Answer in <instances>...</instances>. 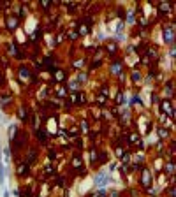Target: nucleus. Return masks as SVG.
I'll return each instance as SVG.
<instances>
[{"label": "nucleus", "instance_id": "nucleus-1", "mask_svg": "<svg viewBox=\"0 0 176 197\" xmlns=\"http://www.w3.org/2000/svg\"><path fill=\"white\" fill-rule=\"evenodd\" d=\"M27 134L23 132V130H20L18 134L14 135V139H11V143H12V146L16 148V150H23L25 146H27Z\"/></svg>", "mask_w": 176, "mask_h": 197}, {"label": "nucleus", "instance_id": "nucleus-2", "mask_svg": "<svg viewBox=\"0 0 176 197\" xmlns=\"http://www.w3.org/2000/svg\"><path fill=\"white\" fill-rule=\"evenodd\" d=\"M90 25H92V18H85L83 21H79V23H78V28H76L78 35H79V37L88 35V33H90Z\"/></svg>", "mask_w": 176, "mask_h": 197}, {"label": "nucleus", "instance_id": "nucleus-3", "mask_svg": "<svg viewBox=\"0 0 176 197\" xmlns=\"http://www.w3.org/2000/svg\"><path fill=\"white\" fill-rule=\"evenodd\" d=\"M71 167H72L74 173H78V174H81V176H85V174H86V173H85V167H83V158H81V155H74V157H72Z\"/></svg>", "mask_w": 176, "mask_h": 197}, {"label": "nucleus", "instance_id": "nucleus-4", "mask_svg": "<svg viewBox=\"0 0 176 197\" xmlns=\"http://www.w3.org/2000/svg\"><path fill=\"white\" fill-rule=\"evenodd\" d=\"M162 37H164V42H166L167 46H173V42H174V28H173V25L164 27V30H162Z\"/></svg>", "mask_w": 176, "mask_h": 197}, {"label": "nucleus", "instance_id": "nucleus-5", "mask_svg": "<svg viewBox=\"0 0 176 197\" xmlns=\"http://www.w3.org/2000/svg\"><path fill=\"white\" fill-rule=\"evenodd\" d=\"M109 71H111L113 76H120L123 72V60L122 58H113V62L109 65Z\"/></svg>", "mask_w": 176, "mask_h": 197}, {"label": "nucleus", "instance_id": "nucleus-6", "mask_svg": "<svg viewBox=\"0 0 176 197\" xmlns=\"http://www.w3.org/2000/svg\"><path fill=\"white\" fill-rule=\"evenodd\" d=\"M5 27H7V30H9V32L18 30V27H20V18H18L16 14L7 16V18H5Z\"/></svg>", "mask_w": 176, "mask_h": 197}, {"label": "nucleus", "instance_id": "nucleus-7", "mask_svg": "<svg viewBox=\"0 0 176 197\" xmlns=\"http://www.w3.org/2000/svg\"><path fill=\"white\" fill-rule=\"evenodd\" d=\"M160 111L166 113L169 118H174V107H173V102H171L169 99H164V100L160 102Z\"/></svg>", "mask_w": 176, "mask_h": 197}, {"label": "nucleus", "instance_id": "nucleus-8", "mask_svg": "<svg viewBox=\"0 0 176 197\" xmlns=\"http://www.w3.org/2000/svg\"><path fill=\"white\" fill-rule=\"evenodd\" d=\"M150 185H152V171L146 169V167H143V169H141V187L148 188Z\"/></svg>", "mask_w": 176, "mask_h": 197}, {"label": "nucleus", "instance_id": "nucleus-9", "mask_svg": "<svg viewBox=\"0 0 176 197\" xmlns=\"http://www.w3.org/2000/svg\"><path fill=\"white\" fill-rule=\"evenodd\" d=\"M35 137H37V141L41 143L42 146H46L48 145V141H50V134H48V130L46 129H35Z\"/></svg>", "mask_w": 176, "mask_h": 197}, {"label": "nucleus", "instance_id": "nucleus-10", "mask_svg": "<svg viewBox=\"0 0 176 197\" xmlns=\"http://www.w3.org/2000/svg\"><path fill=\"white\" fill-rule=\"evenodd\" d=\"M107 181H109V173H106V171H101V173L95 176V185L99 188H104L107 185Z\"/></svg>", "mask_w": 176, "mask_h": 197}, {"label": "nucleus", "instance_id": "nucleus-11", "mask_svg": "<svg viewBox=\"0 0 176 197\" xmlns=\"http://www.w3.org/2000/svg\"><path fill=\"white\" fill-rule=\"evenodd\" d=\"M69 100L72 104H76V106H81V104L86 102V97L81 92H72V94H69Z\"/></svg>", "mask_w": 176, "mask_h": 197}, {"label": "nucleus", "instance_id": "nucleus-12", "mask_svg": "<svg viewBox=\"0 0 176 197\" xmlns=\"http://www.w3.org/2000/svg\"><path fill=\"white\" fill-rule=\"evenodd\" d=\"M7 49H9V53L12 56H16L18 60H23V58H25V55L18 49V42H11L9 46H7Z\"/></svg>", "mask_w": 176, "mask_h": 197}, {"label": "nucleus", "instance_id": "nucleus-13", "mask_svg": "<svg viewBox=\"0 0 176 197\" xmlns=\"http://www.w3.org/2000/svg\"><path fill=\"white\" fill-rule=\"evenodd\" d=\"M42 62H44L46 69H48V71H50L51 74L56 71V60H55L53 56H44V60H42Z\"/></svg>", "mask_w": 176, "mask_h": 197}, {"label": "nucleus", "instance_id": "nucleus-14", "mask_svg": "<svg viewBox=\"0 0 176 197\" xmlns=\"http://www.w3.org/2000/svg\"><path fill=\"white\" fill-rule=\"evenodd\" d=\"M65 79H67V72H65V71L56 69V71L53 72V81H55V83H63Z\"/></svg>", "mask_w": 176, "mask_h": 197}, {"label": "nucleus", "instance_id": "nucleus-15", "mask_svg": "<svg viewBox=\"0 0 176 197\" xmlns=\"http://www.w3.org/2000/svg\"><path fill=\"white\" fill-rule=\"evenodd\" d=\"M18 76H20L21 81H28V79H30V76H32V72H30V69H28V67L21 65L20 69H18Z\"/></svg>", "mask_w": 176, "mask_h": 197}, {"label": "nucleus", "instance_id": "nucleus-16", "mask_svg": "<svg viewBox=\"0 0 176 197\" xmlns=\"http://www.w3.org/2000/svg\"><path fill=\"white\" fill-rule=\"evenodd\" d=\"M18 176L20 178H25V176H28V171H30V166L27 164V162H20V166H18Z\"/></svg>", "mask_w": 176, "mask_h": 197}, {"label": "nucleus", "instance_id": "nucleus-17", "mask_svg": "<svg viewBox=\"0 0 176 197\" xmlns=\"http://www.w3.org/2000/svg\"><path fill=\"white\" fill-rule=\"evenodd\" d=\"M171 9V4H167V2H158V16L162 18V16H166L167 12Z\"/></svg>", "mask_w": 176, "mask_h": 197}, {"label": "nucleus", "instance_id": "nucleus-18", "mask_svg": "<svg viewBox=\"0 0 176 197\" xmlns=\"http://www.w3.org/2000/svg\"><path fill=\"white\" fill-rule=\"evenodd\" d=\"M9 104H12V97H11L9 94L0 97V106H2L4 109H7V107H9Z\"/></svg>", "mask_w": 176, "mask_h": 197}, {"label": "nucleus", "instance_id": "nucleus-19", "mask_svg": "<svg viewBox=\"0 0 176 197\" xmlns=\"http://www.w3.org/2000/svg\"><path fill=\"white\" fill-rule=\"evenodd\" d=\"M157 56H158V49H157L155 46H148V56H145V58L157 60Z\"/></svg>", "mask_w": 176, "mask_h": 197}, {"label": "nucleus", "instance_id": "nucleus-20", "mask_svg": "<svg viewBox=\"0 0 176 197\" xmlns=\"http://www.w3.org/2000/svg\"><path fill=\"white\" fill-rule=\"evenodd\" d=\"M18 118H20L21 122H27V120H28V111H27V107L21 106L20 109H18Z\"/></svg>", "mask_w": 176, "mask_h": 197}, {"label": "nucleus", "instance_id": "nucleus-21", "mask_svg": "<svg viewBox=\"0 0 176 197\" xmlns=\"http://www.w3.org/2000/svg\"><path fill=\"white\" fill-rule=\"evenodd\" d=\"M114 102L118 104V106H122V104L127 102V99H125V94L122 92V90H120V92L116 94V97H114Z\"/></svg>", "mask_w": 176, "mask_h": 197}, {"label": "nucleus", "instance_id": "nucleus-22", "mask_svg": "<svg viewBox=\"0 0 176 197\" xmlns=\"http://www.w3.org/2000/svg\"><path fill=\"white\" fill-rule=\"evenodd\" d=\"M35 158H37V150H30V153H28V157H27V164H28V166L34 164Z\"/></svg>", "mask_w": 176, "mask_h": 197}, {"label": "nucleus", "instance_id": "nucleus-23", "mask_svg": "<svg viewBox=\"0 0 176 197\" xmlns=\"http://www.w3.org/2000/svg\"><path fill=\"white\" fill-rule=\"evenodd\" d=\"M41 37H42V28L39 27V28H35V32L32 33V41L37 42V41H41Z\"/></svg>", "mask_w": 176, "mask_h": 197}, {"label": "nucleus", "instance_id": "nucleus-24", "mask_svg": "<svg viewBox=\"0 0 176 197\" xmlns=\"http://www.w3.org/2000/svg\"><path fill=\"white\" fill-rule=\"evenodd\" d=\"M164 169H166V173H167V174H173V173H174V162H173V158H171V160L167 162V166L164 167Z\"/></svg>", "mask_w": 176, "mask_h": 197}, {"label": "nucleus", "instance_id": "nucleus-25", "mask_svg": "<svg viewBox=\"0 0 176 197\" xmlns=\"http://www.w3.org/2000/svg\"><path fill=\"white\" fill-rule=\"evenodd\" d=\"M106 104H107V97H104V95H97V106L104 107Z\"/></svg>", "mask_w": 176, "mask_h": 197}, {"label": "nucleus", "instance_id": "nucleus-26", "mask_svg": "<svg viewBox=\"0 0 176 197\" xmlns=\"http://www.w3.org/2000/svg\"><path fill=\"white\" fill-rule=\"evenodd\" d=\"M20 132V129L16 127V125H11V129H9V139H14V135Z\"/></svg>", "mask_w": 176, "mask_h": 197}, {"label": "nucleus", "instance_id": "nucleus-27", "mask_svg": "<svg viewBox=\"0 0 176 197\" xmlns=\"http://www.w3.org/2000/svg\"><path fill=\"white\" fill-rule=\"evenodd\" d=\"M44 174H46V176H53V174H55V167H53L51 164H48V166L44 167Z\"/></svg>", "mask_w": 176, "mask_h": 197}, {"label": "nucleus", "instance_id": "nucleus-28", "mask_svg": "<svg viewBox=\"0 0 176 197\" xmlns=\"http://www.w3.org/2000/svg\"><path fill=\"white\" fill-rule=\"evenodd\" d=\"M79 86H81V84L78 83V81H71V83H69V90H71V92H79Z\"/></svg>", "mask_w": 176, "mask_h": 197}, {"label": "nucleus", "instance_id": "nucleus-29", "mask_svg": "<svg viewBox=\"0 0 176 197\" xmlns=\"http://www.w3.org/2000/svg\"><path fill=\"white\" fill-rule=\"evenodd\" d=\"M106 49H107V53H111V55H114L118 48H116V44H114V42H109V44L106 46Z\"/></svg>", "mask_w": 176, "mask_h": 197}, {"label": "nucleus", "instance_id": "nucleus-30", "mask_svg": "<svg viewBox=\"0 0 176 197\" xmlns=\"http://www.w3.org/2000/svg\"><path fill=\"white\" fill-rule=\"evenodd\" d=\"M125 20H127V23H136L134 11H129V12H127V18H125Z\"/></svg>", "mask_w": 176, "mask_h": 197}, {"label": "nucleus", "instance_id": "nucleus-31", "mask_svg": "<svg viewBox=\"0 0 176 197\" xmlns=\"http://www.w3.org/2000/svg\"><path fill=\"white\" fill-rule=\"evenodd\" d=\"M157 132H158V137H160V139L167 137V134H169V132L166 130V127H158V130H157Z\"/></svg>", "mask_w": 176, "mask_h": 197}, {"label": "nucleus", "instance_id": "nucleus-32", "mask_svg": "<svg viewBox=\"0 0 176 197\" xmlns=\"http://www.w3.org/2000/svg\"><path fill=\"white\" fill-rule=\"evenodd\" d=\"M86 78H88V76H86V72H79V74H78V78H76V81L81 84V83H85V81H86Z\"/></svg>", "mask_w": 176, "mask_h": 197}, {"label": "nucleus", "instance_id": "nucleus-33", "mask_svg": "<svg viewBox=\"0 0 176 197\" xmlns=\"http://www.w3.org/2000/svg\"><path fill=\"white\" fill-rule=\"evenodd\" d=\"M67 37H69L71 41H76L79 35H78V32H76V30H69V32H67Z\"/></svg>", "mask_w": 176, "mask_h": 197}, {"label": "nucleus", "instance_id": "nucleus-34", "mask_svg": "<svg viewBox=\"0 0 176 197\" xmlns=\"http://www.w3.org/2000/svg\"><path fill=\"white\" fill-rule=\"evenodd\" d=\"M164 90L167 92V97H171V95H173V81H167V86Z\"/></svg>", "mask_w": 176, "mask_h": 197}, {"label": "nucleus", "instance_id": "nucleus-35", "mask_svg": "<svg viewBox=\"0 0 176 197\" xmlns=\"http://www.w3.org/2000/svg\"><path fill=\"white\" fill-rule=\"evenodd\" d=\"M122 32H123V23L120 21L118 27H116V35H118V39H122Z\"/></svg>", "mask_w": 176, "mask_h": 197}, {"label": "nucleus", "instance_id": "nucleus-36", "mask_svg": "<svg viewBox=\"0 0 176 197\" xmlns=\"http://www.w3.org/2000/svg\"><path fill=\"white\" fill-rule=\"evenodd\" d=\"M136 104H141V97H139L137 94H136L134 97L130 99V106H136Z\"/></svg>", "mask_w": 176, "mask_h": 197}, {"label": "nucleus", "instance_id": "nucleus-37", "mask_svg": "<svg viewBox=\"0 0 176 197\" xmlns=\"http://www.w3.org/2000/svg\"><path fill=\"white\" fill-rule=\"evenodd\" d=\"M48 160H56V151L55 150H48Z\"/></svg>", "mask_w": 176, "mask_h": 197}, {"label": "nucleus", "instance_id": "nucleus-38", "mask_svg": "<svg viewBox=\"0 0 176 197\" xmlns=\"http://www.w3.org/2000/svg\"><path fill=\"white\" fill-rule=\"evenodd\" d=\"M120 160H122V162H125V164H127V162L130 160V153H129V151H123V155L120 157Z\"/></svg>", "mask_w": 176, "mask_h": 197}, {"label": "nucleus", "instance_id": "nucleus-39", "mask_svg": "<svg viewBox=\"0 0 176 197\" xmlns=\"http://www.w3.org/2000/svg\"><path fill=\"white\" fill-rule=\"evenodd\" d=\"M139 79H141V72H139V71H132V81H139Z\"/></svg>", "mask_w": 176, "mask_h": 197}, {"label": "nucleus", "instance_id": "nucleus-40", "mask_svg": "<svg viewBox=\"0 0 176 197\" xmlns=\"http://www.w3.org/2000/svg\"><path fill=\"white\" fill-rule=\"evenodd\" d=\"M58 97L60 99H67V90L65 88H58Z\"/></svg>", "mask_w": 176, "mask_h": 197}, {"label": "nucleus", "instance_id": "nucleus-41", "mask_svg": "<svg viewBox=\"0 0 176 197\" xmlns=\"http://www.w3.org/2000/svg\"><path fill=\"white\" fill-rule=\"evenodd\" d=\"M72 65L79 69V67H83V65H85V60H83V58H79V60H74V62H72Z\"/></svg>", "mask_w": 176, "mask_h": 197}, {"label": "nucleus", "instance_id": "nucleus-42", "mask_svg": "<svg viewBox=\"0 0 176 197\" xmlns=\"http://www.w3.org/2000/svg\"><path fill=\"white\" fill-rule=\"evenodd\" d=\"M56 185H58V187H65V178L63 176H58V180H56Z\"/></svg>", "mask_w": 176, "mask_h": 197}, {"label": "nucleus", "instance_id": "nucleus-43", "mask_svg": "<svg viewBox=\"0 0 176 197\" xmlns=\"http://www.w3.org/2000/svg\"><path fill=\"white\" fill-rule=\"evenodd\" d=\"M99 95H104V97H109V88H107V86H102V88H101V94Z\"/></svg>", "mask_w": 176, "mask_h": 197}, {"label": "nucleus", "instance_id": "nucleus-44", "mask_svg": "<svg viewBox=\"0 0 176 197\" xmlns=\"http://www.w3.org/2000/svg\"><path fill=\"white\" fill-rule=\"evenodd\" d=\"M41 5L44 7V9H50V7H51V2H50V0H42Z\"/></svg>", "mask_w": 176, "mask_h": 197}, {"label": "nucleus", "instance_id": "nucleus-45", "mask_svg": "<svg viewBox=\"0 0 176 197\" xmlns=\"http://www.w3.org/2000/svg\"><path fill=\"white\" fill-rule=\"evenodd\" d=\"M67 134H71V135H78V134H79V130H78V127H71V130H69Z\"/></svg>", "mask_w": 176, "mask_h": 197}, {"label": "nucleus", "instance_id": "nucleus-46", "mask_svg": "<svg viewBox=\"0 0 176 197\" xmlns=\"http://www.w3.org/2000/svg\"><path fill=\"white\" fill-rule=\"evenodd\" d=\"M120 173H122V176L129 174V166H122V167H120Z\"/></svg>", "mask_w": 176, "mask_h": 197}, {"label": "nucleus", "instance_id": "nucleus-47", "mask_svg": "<svg viewBox=\"0 0 176 197\" xmlns=\"http://www.w3.org/2000/svg\"><path fill=\"white\" fill-rule=\"evenodd\" d=\"M81 130H83V132H88V123H86V120L81 122Z\"/></svg>", "mask_w": 176, "mask_h": 197}, {"label": "nucleus", "instance_id": "nucleus-48", "mask_svg": "<svg viewBox=\"0 0 176 197\" xmlns=\"http://www.w3.org/2000/svg\"><path fill=\"white\" fill-rule=\"evenodd\" d=\"M5 84V76H4V72L0 71V86H4Z\"/></svg>", "mask_w": 176, "mask_h": 197}, {"label": "nucleus", "instance_id": "nucleus-49", "mask_svg": "<svg viewBox=\"0 0 176 197\" xmlns=\"http://www.w3.org/2000/svg\"><path fill=\"white\" fill-rule=\"evenodd\" d=\"M95 162H97V151L92 150V164H95Z\"/></svg>", "mask_w": 176, "mask_h": 197}]
</instances>
